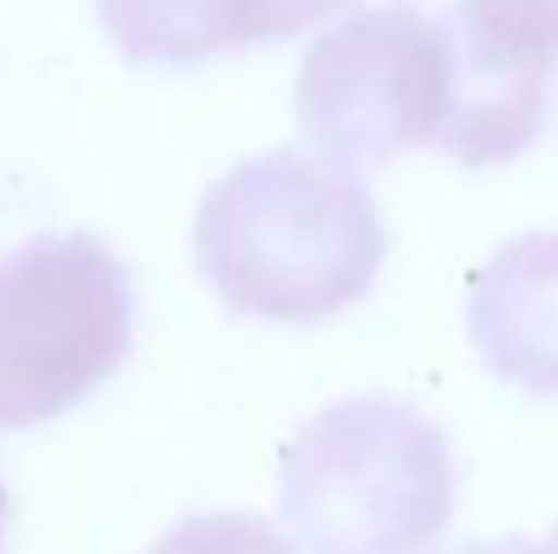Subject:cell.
I'll return each instance as SVG.
<instances>
[{
  "mask_svg": "<svg viewBox=\"0 0 558 554\" xmlns=\"http://www.w3.org/2000/svg\"><path fill=\"white\" fill-rule=\"evenodd\" d=\"M465 320L495 378L558 398V231L500 245L475 275Z\"/></svg>",
  "mask_w": 558,
  "mask_h": 554,
  "instance_id": "5b68a950",
  "label": "cell"
},
{
  "mask_svg": "<svg viewBox=\"0 0 558 554\" xmlns=\"http://www.w3.org/2000/svg\"><path fill=\"white\" fill-rule=\"evenodd\" d=\"M147 554H294V550H289L265 520L216 510V516L182 520V526L167 530Z\"/></svg>",
  "mask_w": 558,
  "mask_h": 554,
  "instance_id": "ba28073f",
  "label": "cell"
},
{
  "mask_svg": "<svg viewBox=\"0 0 558 554\" xmlns=\"http://www.w3.org/2000/svg\"><path fill=\"white\" fill-rule=\"evenodd\" d=\"M343 0H98V25L128 64L196 69L251 45L294 39Z\"/></svg>",
  "mask_w": 558,
  "mask_h": 554,
  "instance_id": "8992f818",
  "label": "cell"
},
{
  "mask_svg": "<svg viewBox=\"0 0 558 554\" xmlns=\"http://www.w3.org/2000/svg\"><path fill=\"white\" fill-rule=\"evenodd\" d=\"M549 550H554V554H558V526H554V545H549Z\"/></svg>",
  "mask_w": 558,
  "mask_h": 554,
  "instance_id": "8fae6325",
  "label": "cell"
},
{
  "mask_svg": "<svg viewBox=\"0 0 558 554\" xmlns=\"http://www.w3.org/2000/svg\"><path fill=\"white\" fill-rule=\"evenodd\" d=\"M304 137L328 162H387L446 143L456 113V55L441 15L357 10L314 39L294 84Z\"/></svg>",
  "mask_w": 558,
  "mask_h": 554,
  "instance_id": "277c9868",
  "label": "cell"
},
{
  "mask_svg": "<svg viewBox=\"0 0 558 554\" xmlns=\"http://www.w3.org/2000/svg\"><path fill=\"white\" fill-rule=\"evenodd\" d=\"M5 520H10V496H5V486H0V554H5Z\"/></svg>",
  "mask_w": 558,
  "mask_h": 554,
  "instance_id": "30bf717a",
  "label": "cell"
},
{
  "mask_svg": "<svg viewBox=\"0 0 558 554\" xmlns=\"http://www.w3.org/2000/svg\"><path fill=\"white\" fill-rule=\"evenodd\" d=\"M383 261L387 226L363 177L299 147L231 167L196 212V270L245 320H333Z\"/></svg>",
  "mask_w": 558,
  "mask_h": 554,
  "instance_id": "6da1fadb",
  "label": "cell"
},
{
  "mask_svg": "<svg viewBox=\"0 0 558 554\" xmlns=\"http://www.w3.org/2000/svg\"><path fill=\"white\" fill-rule=\"evenodd\" d=\"M446 25L475 59L549 84L558 64V0H461Z\"/></svg>",
  "mask_w": 558,
  "mask_h": 554,
  "instance_id": "52a82bcc",
  "label": "cell"
},
{
  "mask_svg": "<svg viewBox=\"0 0 558 554\" xmlns=\"http://www.w3.org/2000/svg\"><path fill=\"white\" fill-rule=\"evenodd\" d=\"M279 510L314 554H426L456 510L451 442L412 402H338L284 447Z\"/></svg>",
  "mask_w": 558,
  "mask_h": 554,
  "instance_id": "7a4b0ae2",
  "label": "cell"
},
{
  "mask_svg": "<svg viewBox=\"0 0 558 554\" xmlns=\"http://www.w3.org/2000/svg\"><path fill=\"white\" fill-rule=\"evenodd\" d=\"M133 275L98 236H29L0 255V432L64 418L133 353Z\"/></svg>",
  "mask_w": 558,
  "mask_h": 554,
  "instance_id": "3957f363",
  "label": "cell"
},
{
  "mask_svg": "<svg viewBox=\"0 0 558 554\" xmlns=\"http://www.w3.org/2000/svg\"><path fill=\"white\" fill-rule=\"evenodd\" d=\"M451 554H554V550H539V545H530V540L505 535V540H471V545H461Z\"/></svg>",
  "mask_w": 558,
  "mask_h": 554,
  "instance_id": "9c48e42d",
  "label": "cell"
}]
</instances>
